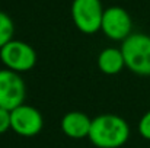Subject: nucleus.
<instances>
[{"label":"nucleus","mask_w":150,"mask_h":148,"mask_svg":"<svg viewBox=\"0 0 150 148\" xmlns=\"http://www.w3.org/2000/svg\"><path fill=\"white\" fill-rule=\"evenodd\" d=\"M89 141L98 148H120L130 138V125L114 113H102L92 119Z\"/></svg>","instance_id":"obj_1"},{"label":"nucleus","mask_w":150,"mask_h":148,"mask_svg":"<svg viewBox=\"0 0 150 148\" xmlns=\"http://www.w3.org/2000/svg\"><path fill=\"white\" fill-rule=\"evenodd\" d=\"M121 52L124 55L125 67L137 74L150 76V36L146 34H131L121 44Z\"/></svg>","instance_id":"obj_2"},{"label":"nucleus","mask_w":150,"mask_h":148,"mask_svg":"<svg viewBox=\"0 0 150 148\" xmlns=\"http://www.w3.org/2000/svg\"><path fill=\"white\" fill-rule=\"evenodd\" d=\"M0 61L7 70L21 74L35 67L37 52L29 44L19 39H12L3 48H0Z\"/></svg>","instance_id":"obj_3"},{"label":"nucleus","mask_w":150,"mask_h":148,"mask_svg":"<svg viewBox=\"0 0 150 148\" xmlns=\"http://www.w3.org/2000/svg\"><path fill=\"white\" fill-rule=\"evenodd\" d=\"M103 12L100 0H73L71 4V18L76 28L89 35L100 29Z\"/></svg>","instance_id":"obj_4"},{"label":"nucleus","mask_w":150,"mask_h":148,"mask_svg":"<svg viewBox=\"0 0 150 148\" xmlns=\"http://www.w3.org/2000/svg\"><path fill=\"white\" fill-rule=\"evenodd\" d=\"M26 99V84L19 73L0 70V107L13 110L23 105Z\"/></svg>","instance_id":"obj_5"},{"label":"nucleus","mask_w":150,"mask_h":148,"mask_svg":"<svg viewBox=\"0 0 150 148\" xmlns=\"http://www.w3.org/2000/svg\"><path fill=\"white\" fill-rule=\"evenodd\" d=\"M10 118L12 131H15V134L21 137H35L41 132L44 126V118L41 112L37 107L29 106L26 103L10 110Z\"/></svg>","instance_id":"obj_6"},{"label":"nucleus","mask_w":150,"mask_h":148,"mask_svg":"<svg viewBox=\"0 0 150 148\" xmlns=\"http://www.w3.org/2000/svg\"><path fill=\"white\" fill-rule=\"evenodd\" d=\"M133 20L128 12L122 7L112 6L103 12L100 31L112 41H124L131 35Z\"/></svg>","instance_id":"obj_7"},{"label":"nucleus","mask_w":150,"mask_h":148,"mask_svg":"<svg viewBox=\"0 0 150 148\" xmlns=\"http://www.w3.org/2000/svg\"><path fill=\"white\" fill-rule=\"evenodd\" d=\"M91 126H92V119L85 112L71 110L66 113L61 119L63 134L73 140H82V138L89 137Z\"/></svg>","instance_id":"obj_8"},{"label":"nucleus","mask_w":150,"mask_h":148,"mask_svg":"<svg viewBox=\"0 0 150 148\" xmlns=\"http://www.w3.org/2000/svg\"><path fill=\"white\" fill-rule=\"evenodd\" d=\"M96 62H98V68L106 76H115L121 73L122 68L125 67V61L121 49L114 47L102 49L98 55Z\"/></svg>","instance_id":"obj_9"},{"label":"nucleus","mask_w":150,"mask_h":148,"mask_svg":"<svg viewBox=\"0 0 150 148\" xmlns=\"http://www.w3.org/2000/svg\"><path fill=\"white\" fill-rule=\"evenodd\" d=\"M15 34V23L4 12L0 10V48H3L7 42L13 39Z\"/></svg>","instance_id":"obj_10"},{"label":"nucleus","mask_w":150,"mask_h":148,"mask_svg":"<svg viewBox=\"0 0 150 148\" xmlns=\"http://www.w3.org/2000/svg\"><path fill=\"white\" fill-rule=\"evenodd\" d=\"M137 129H139V134L144 138L150 141V110H147L139 121V125H137Z\"/></svg>","instance_id":"obj_11"},{"label":"nucleus","mask_w":150,"mask_h":148,"mask_svg":"<svg viewBox=\"0 0 150 148\" xmlns=\"http://www.w3.org/2000/svg\"><path fill=\"white\" fill-rule=\"evenodd\" d=\"M12 129V118H10V110L0 107V134L7 132Z\"/></svg>","instance_id":"obj_12"}]
</instances>
